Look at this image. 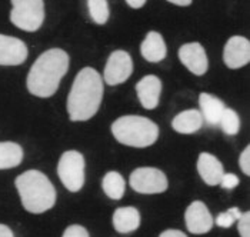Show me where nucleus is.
Wrapping results in <instances>:
<instances>
[{"label":"nucleus","mask_w":250,"mask_h":237,"mask_svg":"<svg viewBox=\"0 0 250 237\" xmlns=\"http://www.w3.org/2000/svg\"><path fill=\"white\" fill-rule=\"evenodd\" d=\"M240 216H242V212L237 207H231L229 210L220 213L216 217V220H213V223H216L222 229H229V227H231L240 218Z\"/></svg>","instance_id":"obj_23"},{"label":"nucleus","mask_w":250,"mask_h":237,"mask_svg":"<svg viewBox=\"0 0 250 237\" xmlns=\"http://www.w3.org/2000/svg\"><path fill=\"white\" fill-rule=\"evenodd\" d=\"M10 21L24 32H36L44 20L43 0H12Z\"/></svg>","instance_id":"obj_5"},{"label":"nucleus","mask_w":250,"mask_h":237,"mask_svg":"<svg viewBox=\"0 0 250 237\" xmlns=\"http://www.w3.org/2000/svg\"><path fill=\"white\" fill-rule=\"evenodd\" d=\"M159 237H188L183 232L180 230H173V229H169V230H165Z\"/></svg>","instance_id":"obj_28"},{"label":"nucleus","mask_w":250,"mask_h":237,"mask_svg":"<svg viewBox=\"0 0 250 237\" xmlns=\"http://www.w3.org/2000/svg\"><path fill=\"white\" fill-rule=\"evenodd\" d=\"M223 61L229 69H240L250 61V41L242 36H233L223 49Z\"/></svg>","instance_id":"obj_11"},{"label":"nucleus","mask_w":250,"mask_h":237,"mask_svg":"<svg viewBox=\"0 0 250 237\" xmlns=\"http://www.w3.org/2000/svg\"><path fill=\"white\" fill-rule=\"evenodd\" d=\"M27 59V46L23 40L0 35V66H19Z\"/></svg>","instance_id":"obj_12"},{"label":"nucleus","mask_w":250,"mask_h":237,"mask_svg":"<svg viewBox=\"0 0 250 237\" xmlns=\"http://www.w3.org/2000/svg\"><path fill=\"white\" fill-rule=\"evenodd\" d=\"M133 61L126 50H115L106 61L103 79L109 86H117L125 83L132 76Z\"/></svg>","instance_id":"obj_8"},{"label":"nucleus","mask_w":250,"mask_h":237,"mask_svg":"<svg viewBox=\"0 0 250 237\" xmlns=\"http://www.w3.org/2000/svg\"><path fill=\"white\" fill-rule=\"evenodd\" d=\"M219 126L223 130V133L228 135V136L237 135L239 133V129H240V118H239V115L233 109H228L226 107L223 110V113H222Z\"/></svg>","instance_id":"obj_22"},{"label":"nucleus","mask_w":250,"mask_h":237,"mask_svg":"<svg viewBox=\"0 0 250 237\" xmlns=\"http://www.w3.org/2000/svg\"><path fill=\"white\" fill-rule=\"evenodd\" d=\"M129 184L140 195H159L167 190V178L156 167H139L130 175Z\"/></svg>","instance_id":"obj_7"},{"label":"nucleus","mask_w":250,"mask_h":237,"mask_svg":"<svg viewBox=\"0 0 250 237\" xmlns=\"http://www.w3.org/2000/svg\"><path fill=\"white\" fill-rule=\"evenodd\" d=\"M69 55L62 49H50L42 53L27 75V90L42 99L56 93L59 84L69 70Z\"/></svg>","instance_id":"obj_2"},{"label":"nucleus","mask_w":250,"mask_h":237,"mask_svg":"<svg viewBox=\"0 0 250 237\" xmlns=\"http://www.w3.org/2000/svg\"><path fill=\"white\" fill-rule=\"evenodd\" d=\"M239 166H240V170H242L246 176H249L250 175V147L249 146H246V147H245V150H243V153L240 155V158H239Z\"/></svg>","instance_id":"obj_27"},{"label":"nucleus","mask_w":250,"mask_h":237,"mask_svg":"<svg viewBox=\"0 0 250 237\" xmlns=\"http://www.w3.org/2000/svg\"><path fill=\"white\" fill-rule=\"evenodd\" d=\"M103 99V80L92 67L82 69L67 96V115L72 121H86L97 113Z\"/></svg>","instance_id":"obj_1"},{"label":"nucleus","mask_w":250,"mask_h":237,"mask_svg":"<svg viewBox=\"0 0 250 237\" xmlns=\"http://www.w3.org/2000/svg\"><path fill=\"white\" fill-rule=\"evenodd\" d=\"M199 106H200V115L203 121H206L209 126L216 127L219 126V121L222 118L223 110L226 109L225 103L219 98L209 95V93H200L199 95Z\"/></svg>","instance_id":"obj_16"},{"label":"nucleus","mask_w":250,"mask_h":237,"mask_svg":"<svg viewBox=\"0 0 250 237\" xmlns=\"http://www.w3.org/2000/svg\"><path fill=\"white\" fill-rule=\"evenodd\" d=\"M185 223H186L188 230L193 235H205L212 230L213 224H214L208 206L200 200L193 201L186 209Z\"/></svg>","instance_id":"obj_10"},{"label":"nucleus","mask_w":250,"mask_h":237,"mask_svg":"<svg viewBox=\"0 0 250 237\" xmlns=\"http://www.w3.org/2000/svg\"><path fill=\"white\" fill-rule=\"evenodd\" d=\"M0 237H15V235L6 224H0Z\"/></svg>","instance_id":"obj_29"},{"label":"nucleus","mask_w":250,"mask_h":237,"mask_svg":"<svg viewBox=\"0 0 250 237\" xmlns=\"http://www.w3.org/2000/svg\"><path fill=\"white\" fill-rule=\"evenodd\" d=\"M203 118L197 109H189L179 113L172 121V127L180 135H193L203 126Z\"/></svg>","instance_id":"obj_18"},{"label":"nucleus","mask_w":250,"mask_h":237,"mask_svg":"<svg viewBox=\"0 0 250 237\" xmlns=\"http://www.w3.org/2000/svg\"><path fill=\"white\" fill-rule=\"evenodd\" d=\"M179 59L182 64L196 76H203L209 69V60L206 50L197 41L186 43L179 49Z\"/></svg>","instance_id":"obj_9"},{"label":"nucleus","mask_w":250,"mask_h":237,"mask_svg":"<svg viewBox=\"0 0 250 237\" xmlns=\"http://www.w3.org/2000/svg\"><path fill=\"white\" fill-rule=\"evenodd\" d=\"M58 175L63 186L76 193L84 184V158L76 150H67L62 155L58 163Z\"/></svg>","instance_id":"obj_6"},{"label":"nucleus","mask_w":250,"mask_h":237,"mask_svg":"<svg viewBox=\"0 0 250 237\" xmlns=\"http://www.w3.org/2000/svg\"><path fill=\"white\" fill-rule=\"evenodd\" d=\"M170 3H173L176 6H189L192 4V0H167Z\"/></svg>","instance_id":"obj_31"},{"label":"nucleus","mask_w":250,"mask_h":237,"mask_svg":"<svg viewBox=\"0 0 250 237\" xmlns=\"http://www.w3.org/2000/svg\"><path fill=\"white\" fill-rule=\"evenodd\" d=\"M113 227L117 233L122 235H129L133 233L140 226V213L136 207L126 206V207H119L113 213Z\"/></svg>","instance_id":"obj_17"},{"label":"nucleus","mask_w":250,"mask_h":237,"mask_svg":"<svg viewBox=\"0 0 250 237\" xmlns=\"http://www.w3.org/2000/svg\"><path fill=\"white\" fill-rule=\"evenodd\" d=\"M87 9L90 18L96 24H104L109 20L110 12L107 0H87Z\"/></svg>","instance_id":"obj_21"},{"label":"nucleus","mask_w":250,"mask_h":237,"mask_svg":"<svg viewBox=\"0 0 250 237\" xmlns=\"http://www.w3.org/2000/svg\"><path fill=\"white\" fill-rule=\"evenodd\" d=\"M16 189L24 210L40 215L50 210L56 203V190L46 175L39 170H27L16 178Z\"/></svg>","instance_id":"obj_3"},{"label":"nucleus","mask_w":250,"mask_h":237,"mask_svg":"<svg viewBox=\"0 0 250 237\" xmlns=\"http://www.w3.org/2000/svg\"><path fill=\"white\" fill-rule=\"evenodd\" d=\"M126 3L133 9H140L146 4V0H126Z\"/></svg>","instance_id":"obj_30"},{"label":"nucleus","mask_w":250,"mask_h":237,"mask_svg":"<svg viewBox=\"0 0 250 237\" xmlns=\"http://www.w3.org/2000/svg\"><path fill=\"white\" fill-rule=\"evenodd\" d=\"M23 160V149L15 141H0V170L18 167Z\"/></svg>","instance_id":"obj_19"},{"label":"nucleus","mask_w":250,"mask_h":237,"mask_svg":"<svg viewBox=\"0 0 250 237\" xmlns=\"http://www.w3.org/2000/svg\"><path fill=\"white\" fill-rule=\"evenodd\" d=\"M140 53L143 59L150 63H159L166 58L167 49L165 39L157 32H149L140 44Z\"/></svg>","instance_id":"obj_15"},{"label":"nucleus","mask_w":250,"mask_h":237,"mask_svg":"<svg viewBox=\"0 0 250 237\" xmlns=\"http://www.w3.org/2000/svg\"><path fill=\"white\" fill-rule=\"evenodd\" d=\"M115 138L130 147H149L159 138V127L150 118L143 116H122L112 124Z\"/></svg>","instance_id":"obj_4"},{"label":"nucleus","mask_w":250,"mask_h":237,"mask_svg":"<svg viewBox=\"0 0 250 237\" xmlns=\"http://www.w3.org/2000/svg\"><path fill=\"white\" fill-rule=\"evenodd\" d=\"M62 237H89V232L80 224H72L64 230Z\"/></svg>","instance_id":"obj_26"},{"label":"nucleus","mask_w":250,"mask_h":237,"mask_svg":"<svg viewBox=\"0 0 250 237\" xmlns=\"http://www.w3.org/2000/svg\"><path fill=\"white\" fill-rule=\"evenodd\" d=\"M102 187L104 195L112 200H120L126 190V181L123 176L117 172H109L104 175Z\"/></svg>","instance_id":"obj_20"},{"label":"nucleus","mask_w":250,"mask_h":237,"mask_svg":"<svg viewBox=\"0 0 250 237\" xmlns=\"http://www.w3.org/2000/svg\"><path fill=\"white\" fill-rule=\"evenodd\" d=\"M136 93L140 104L146 110L157 107L162 95V80L154 75H147L136 83Z\"/></svg>","instance_id":"obj_13"},{"label":"nucleus","mask_w":250,"mask_h":237,"mask_svg":"<svg viewBox=\"0 0 250 237\" xmlns=\"http://www.w3.org/2000/svg\"><path fill=\"white\" fill-rule=\"evenodd\" d=\"M197 173L208 186H219L225 170L219 158L203 152L197 158Z\"/></svg>","instance_id":"obj_14"},{"label":"nucleus","mask_w":250,"mask_h":237,"mask_svg":"<svg viewBox=\"0 0 250 237\" xmlns=\"http://www.w3.org/2000/svg\"><path fill=\"white\" fill-rule=\"evenodd\" d=\"M237 230L240 237H250V212L242 213L240 218L237 220Z\"/></svg>","instance_id":"obj_24"},{"label":"nucleus","mask_w":250,"mask_h":237,"mask_svg":"<svg viewBox=\"0 0 250 237\" xmlns=\"http://www.w3.org/2000/svg\"><path fill=\"white\" fill-rule=\"evenodd\" d=\"M239 183H240V180H239V178H237L236 175H233V173H223L222 180H220L219 184H220L223 189H226V190H231V189L237 187Z\"/></svg>","instance_id":"obj_25"}]
</instances>
